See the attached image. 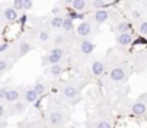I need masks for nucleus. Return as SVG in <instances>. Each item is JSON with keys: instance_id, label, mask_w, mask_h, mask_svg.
Here are the masks:
<instances>
[{"instance_id": "29", "label": "nucleus", "mask_w": 147, "mask_h": 128, "mask_svg": "<svg viewBox=\"0 0 147 128\" xmlns=\"http://www.w3.org/2000/svg\"><path fill=\"white\" fill-rule=\"evenodd\" d=\"M6 92H7V88H6V87L0 88V100H4V95H6Z\"/></svg>"}, {"instance_id": "9", "label": "nucleus", "mask_w": 147, "mask_h": 128, "mask_svg": "<svg viewBox=\"0 0 147 128\" xmlns=\"http://www.w3.org/2000/svg\"><path fill=\"white\" fill-rule=\"evenodd\" d=\"M109 17H110V13H109L107 10H104V9H101V10H96V11H94V21L98 23V24H101V23L107 21V20H109Z\"/></svg>"}, {"instance_id": "26", "label": "nucleus", "mask_w": 147, "mask_h": 128, "mask_svg": "<svg viewBox=\"0 0 147 128\" xmlns=\"http://www.w3.org/2000/svg\"><path fill=\"white\" fill-rule=\"evenodd\" d=\"M9 68H10V64L7 63V60H0V73H4Z\"/></svg>"}, {"instance_id": "32", "label": "nucleus", "mask_w": 147, "mask_h": 128, "mask_svg": "<svg viewBox=\"0 0 147 128\" xmlns=\"http://www.w3.org/2000/svg\"><path fill=\"white\" fill-rule=\"evenodd\" d=\"M4 115H6V110H4V107L0 104V118H3Z\"/></svg>"}, {"instance_id": "28", "label": "nucleus", "mask_w": 147, "mask_h": 128, "mask_svg": "<svg viewBox=\"0 0 147 128\" xmlns=\"http://www.w3.org/2000/svg\"><path fill=\"white\" fill-rule=\"evenodd\" d=\"M32 7H33V1H30V0H23V10H24V11L30 10Z\"/></svg>"}, {"instance_id": "13", "label": "nucleus", "mask_w": 147, "mask_h": 128, "mask_svg": "<svg viewBox=\"0 0 147 128\" xmlns=\"http://www.w3.org/2000/svg\"><path fill=\"white\" fill-rule=\"evenodd\" d=\"M4 17L7 21H16L19 17V13L13 9V7H6L4 9Z\"/></svg>"}, {"instance_id": "6", "label": "nucleus", "mask_w": 147, "mask_h": 128, "mask_svg": "<svg viewBox=\"0 0 147 128\" xmlns=\"http://www.w3.org/2000/svg\"><path fill=\"white\" fill-rule=\"evenodd\" d=\"M131 113H133L134 115H144L147 113L146 103H143V101H136V103L131 105Z\"/></svg>"}, {"instance_id": "23", "label": "nucleus", "mask_w": 147, "mask_h": 128, "mask_svg": "<svg viewBox=\"0 0 147 128\" xmlns=\"http://www.w3.org/2000/svg\"><path fill=\"white\" fill-rule=\"evenodd\" d=\"M94 128H113L111 127V123L110 121H106V120H98L94 124Z\"/></svg>"}, {"instance_id": "27", "label": "nucleus", "mask_w": 147, "mask_h": 128, "mask_svg": "<svg viewBox=\"0 0 147 128\" xmlns=\"http://www.w3.org/2000/svg\"><path fill=\"white\" fill-rule=\"evenodd\" d=\"M11 7H13L16 11H17V10H23V0H14Z\"/></svg>"}, {"instance_id": "4", "label": "nucleus", "mask_w": 147, "mask_h": 128, "mask_svg": "<svg viewBox=\"0 0 147 128\" xmlns=\"http://www.w3.org/2000/svg\"><path fill=\"white\" fill-rule=\"evenodd\" d=\"M79 87H76L74 84H66L61 87V94L67 98H74L76 95H79Z\"/></svg>"}, {"instance_id": "20", "label": "nucleus", "mask_w": 147, "mask_h": 128, "mask_svg": "<svg viewBox=\"0 0 147 128\" xmlns=\"http://www.w3.org/2000/svg\"><path fill=\"white\" fill-rule=\"evenodd\" d=\"M61 24H63V17H61V16H56V17H53L51 21H50V26H51L53 29H61Z\"/></svg>"}, {"instance_id": "17", "label": "nucleus", "mask_w": 147, "mask_h": 128, "mask_svg": "<svg viewBox=\"0 0 147 128\" xmlns=\"http://www.w3.org/2000/svg\"><path fill=\"white\" fill-rule=\"evenodd\" d=\"M73 27H74V24H73V20H71L70 17H66V19H63L61 29H63L64 31H71V30H73Z\"/></svg>"}, {"instance_id": "5", "label": "nucleus", "mask_w": 147, "mask_h": 128, "mask_svg": "<svg viewBox=\"0 0 147 128\" xmlns=\"http://www.w3.org/2000/svg\"><path fill=\"white\" fill-rule=\"evenodd\" d=\"M90 31H92V24H90L89 21H82V23L77 26V29H76V33H77L80 37H87V36L90 34Z\"/></svg>"}, {"instance_id": "30", "label": "nucleus", "mask_w": 147, "mask_h": 128, "mask_svg": "<svg viewBox=\"0 0 147 128\" xmlns=\"http://www.w3.org/2000/svg\"><path fill=\"white\" fill-rule=\"evenodd\" d=\"M60 11H61V9H60V7H53V9H51V14H54V17H56Z\"/></svg>"}, {"instance_id": "24", "label": "nucleus", "mask_w": 147, "mask_h": 128, "mask_svg": "<svg viewBox=\"0 0 147 128\" xmlns=\"http://www.w3.org/2000/svg\"><path fill=\"white\" fill-rule=\"evenodd\" d=\"M37 37H39V40H40V42H47V40H49V37H50V34H49V31H47V30H40V31H39V34H37Z\"/></svg>"}, {"instance_id": "15", "label": "nucleus", "mask_w": 147, "mask_h": 128, "mask_svg": "<svg viewBox=\"0 0 147 128\" xmlns=\"http://www.w3.org/2000/svg\"><path fill=\"white\" fill-rule=\"evenodd\" d=\"M26 103H23V101H16V103H13V111H14V114H23L24 111H26Z\"/></svg>"}, {"instance_id": "36", "label": "nucleus", "mask_w": 147, "mask_h": 128, "mask_svg": "<svg viewBox=\"0 0 147 128\" xmlns=\"http://www.w3.org/2000/svg\"><path fill=\"white\" fill-rule=\"evenodd\" d=\"M70 128H71V127H70Z\"/></svg>"}, {"instance_id": "2", "label": "nucleus", "mask_w": 147, "mask_h": 128, "mask_svg": "<svg viewBox=\"0 0 147 128\" xmlns=\"http://www.w3.org/2000/svg\"><path fill=\"white\" fill-rule=\"evenodd\" d=\"M126 78V70H124V67H121V66H117V67H114L111 71H110V80L111 81H123Z\"/></svg>"}, {"instance_id": "21", "label": "nucleus", "mask_w": 147, "mask_h": 128, "mask_svg": "<svg viewBox=\"0 0 147 128\" xmlns=\"http://www.w3.org/2000/svg\"><path fill=\"white\" fill-rule=\"evenodd\" d=\"M63 73V66L61 64H53L50 66V74L51 76H60Z\"/></svg>"}, {"instance_id": "1", "label": "nucleus", "mask_w": 147, "mask_h": 128, "mask_svg": "<svg viewBox=\"0 0 147 128\" xmlns=\"http://www.w3.org/2000/svg\"><path fill=\"white\" fill-rule=\"evenodd\" d=\"M63 56H64V51H63V48H60V47H56V48H53L49 54H47V57H46V61H47V63H50V66H53V64H59V61L63 58Z\"/></svg>"}, {"instance_id": "18", "label": "nucleus", "mask_w": 147, "mask_h": 128, "mask_svg": "<svg viewBox=\"0 0 147 128\" xmlns=\"http://www.w3.org/2000/svg\"><path fill=\"white\" fill-rule=\"evenodd\" d=\"M89 4H92V6L94 7V10H101L103 7L110 6V4H113V3H107V1H103V0H93V1H90Z\"/></svg>"}, {"instance_id": "22", "label": "nucleus", "mask_w": 147, "mask_h": 128, "mask_svg": "<svg viewBox=\"0 0 147 128\" xmlns=\"http://www.w3.org/2000/svg\"><path fill=\"white\" fill-rule=\"evenodd\" d=\"M129 30H130V24L127 21H119V24H117L119 33H129Z\"/></svg>"}, {"instance_id": "8", "label": "nucleus", "mask_w": 147, "mask_h": 128, "mask_svg": "<svg viewBox=\"0 0 147 128\" xmlns=\"http://www.w3.org/2000/svg\"><path fill=\"white\" fill-rule=\"evenodd\" d=\"M80 51L84 54V56H90L93 51H94V44L90 42V40H83L80 43Z\"/></svg>"}, {"instance_id": "7", "label": "nucleus", "mask_w": 147, "mask_h": 128, "mask_svg": "<svg viewBox=\"0 0 147 128\" xmlns=\"http://www.w3.org/2000/svg\"><path fill=\"white\" fill-rule=\"evenodd\" d=\"M133 42V36L130 33H119L116 37V43L119 46H129Z\"/></svg>"}, {"instance_id": "35", "label": "nucleus", "mask_w": 147, "mask_h": 128, "mask_svg": "<svg viewBox=\"0 0 147 128\" xmlns=\"http://www.w3.org/2000/svg\"><path fill=\"white\" fill-rule=\"evenodd\" d=\"M0 14H1V9H0Z\"/></svg>"}, {"instance_id": "34", "label": "nucleus", "mask_w": 147, "mask_h": 128, "mask_svg": "<svg viewBox=\"0 0 147 128\" xmlns=\"http://www.w3.org/2000/svg\"><path fill=\"white\" fill-rule=\"evenodd\" d=\"M6 127H7V124L4 121H0V128H6Z\"/></svg>"}, {"instance_id": "11", "label": "nucleus", "mask_w": 147, "mask_h": 128, "mask_svg": "<svg viewBox=\"0 0 147 128\" xmlns=\"http://www.w3.org/2000/svg\"><path fill=\"white\" fill-rule=\"evenodd\" d=\"M37 98H39V95L36 94V91L33 90V87H30V88H27L24 91V100H26V103L33 104V103L37 101Z\"/></svg>"}, {"instance_id": "16", "label": "nucleus", "mask_w": 147, "mask_h": 128, "mask_svg": "<svg viewBox=\"0 0 147 128\" xmlns=\"http://www.w3.org/2000/svg\"><path fill=\"white\" fill-rule=\"evenodd\" d=\"M32 50V46H30V43L27 42H22L19 44V57H22V56H24L26 53H29Z\"/></svg>"}, {"instance_id": "33", "label": "nucleus", "mask_w": 147, "mask_h": 128, "mask_svg": "<svg viewBox=\"0 0 147 128\" xmlns=\"http://www.w3.org/2000/svg\"><path fill=\"white\" fill-rule=\"evenodd\" d=\"M26 20H27V17H26V16H23V17L20 19V23H22V24H24V23H26Z\"/></svg>"}, {"instance_id": "31", "label": "nucleus", "mask_w": 147, "mask_h": 128, "mask_svg": "<svg viewBox=\"0 0 147 128\" xmlns=\"http://www.w3.org/2000/svg\"><path fill=\"white\" fill-rule=\"evenodd\" d=\"M9 48V43H3L1 46H0V53H3V51H6Z\"/></svg>"}, {"instance_id": "12", "label": "nucleus", "mask_w": 147, "mask_h": 128, "mask_svg": "<svg viewBox=\"0 0 147 128\" xmlns=\"http://www.w3.org/2000/svg\"><path fill=\"white\" fill-rule=\"evenodd\" d=\"M92 71H93V74L94 76H101L103 73H104V63L101 61V60H96V61H93V64H92Z\"/></svg>"}, {"instance_id": "3", "label": "nucleus", "mask_w": 147, "mask_h": 128, "mask_svg": "<svg viewBox=\"0 0 147 128\" xmlns=\"http://www.w3.org/2000/svg\"><path fill=\"white\" fill-rule=\"evenodd\" d=\"M63 123V114L60 110H53L49 114V124L53 127H59Z\"/></svg>"}, {"instance_id": "14", "label": "nucleus", "mask_w": 147, "mask_h": 128, "mask_svg": "<svg viewBox=\"0 0 147 128\" xmlns=\"http://www.w3.org/2000/svg\"><path fill=\"white\" fill-rule=\"evenodd\" d=\"M70 4H71L73 10L77 13V11H84L86 10L87 1H84V0H73V1H70Z\"/></svg>"}, {"instance_id": "19", "label": "nucleus", "mask_w": 147, "mask_h": 128, "mask_svg": "<svg viewBox=\"0 0 147 128\" xmlns=\"http://www.w3.org/2000/svg\"><path fill=\"white\" fill-rule=\"evenodd\" d=\"M33 90L36 91V94L40 97L42 94H45V91H46V84L45 83H42L40 80L39 81H36V84H34V87H33Z\"/></svg>"}, {"instance_id": "10", "label": "nucleus", "mask_w": 147, "mask_h": 128, "mask_svg": "<svg viewBox=\"0 0 147 128\" xmlns=\"http://www.w3.org/2000/svg\"><path fill=\"white\" fill-rule=\"evenodd\" d=\"M19 98H20V92L16 88H7V92L4 95V100L7 103H16L19 101Z\"/></svg>"}, {"instance_id": "25", "label": "nucleus", "mask_w": 147, "mask_h": 128, "mask_svg": "<svg viewBox=\"0 0 147 128\" xmlns=\"http://www.w3.org/2000/svg\"><path fill=\"white\" fill-rule=\"evenodd\" d=\"M139 33L142 36H147V21H142L139 26Z\"/></svg>"}]
</instances>
